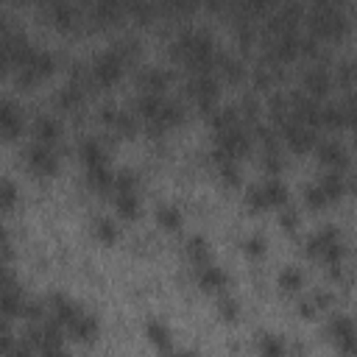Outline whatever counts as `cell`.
I'll use <instances>...</instances> for the list:
<instances>
[{
    "label": "cell",
    "instance_id": "2e32d148",
    "mask_svg": "<svg viewBox=\"0 0 357 357\" xmlns=\"http://www.w3.org/2000/svg\"><path fill=\"white\" fill-rule=\"evenodd\" d=\"M28 50H31L28 39H25L22 33H17V31L6 28V33H3V61H6V67H8V70H14V67L25 59V53H28Z\"/></svg>",
    "mask_w": 357,
    "mask_h": 357
},
{
    "label": "cell",
    "instance_id": "277c9868",
    "mask_svg": "<svg viewBox=\"0 0 357 357\" xmlns=\"http://www.w3.org/2000/svg\"><path fill=\"white\" fill-rule=\"evenodd\" d=\"M11 73H14V78H17L20 86H33V84H39L42 78H47V75L53 73V56H50L47 50L31 47V50L25 53V59H22Z\"/></svg>",
    "mask_w": 357,
    "mask_h": 357
},
{
    "label": "cell",
    "instance_id": "ac0fdd59",
    "mask_svg": "<svg viewBox=\"0 0 357 357\" xmlns=\"http://www.w3.org/2000/svg\"><path fill=\"white\" fill-rule=\"evenodd\" d=\"M318 159H321L326 167H332V170H343V167L349 165L346 148H343L340 142H335V139H326V142L318 145Z\"/></svg>",
    "mask_w": 357,
    "mask_h": 357
},
{
    "label": "cell",
    "instance_id": "60d3db41",
    "mask_svg": "<svg viewBox=\"0 0 357 357\" xmlns=\"http://www.w3.org/2000/svg\"><path fill=\"white\" fill-rule=\"evenodd\" d=\"M343 109H346V120H349L351 126H357V92L343 103Z\"/></svg>",
    "mask_w": 357,
    "mask_h": 357
},
{
    "label": "cell",
    "instance_id": "83f0119b",
    "mask_svg": "<svg viewBox=\"0 0 357 357\" xmlns=\"http://www.w3.org/2000/svg\"><path fill=\"white\" fill-rule=\"evenodd\" d=\"M128 17H134L137 22H151V17L156 14V3L153 0H126Z\"/></svg>",
    "mask_w": 357,
    "mask_h": 357
},
{
    "label": "cell",
    "instance_id": "7c38bea8",
    "mask_svg": "<svg viewBox=\"0 0 357 357\" xmlns=\"http://www.w3.org/2000/svg\"><path fill=\"white\" fill-rule=\"evenodd\" d=\"M25 165H28V170L31 173H36V176H50L53 170H56V153H53V148L47 145V142H33L28 151H25Z\"/></svg>",
    "mask_w": 357,
    "mask_h": 357
},
{
    "label": "cell",
    "instance_id": "ba28073f",
    "mask_svg": "<svg viewBox=\"0 0 357 357\" xmlns=\"http://www.w3.org/2000/svg\"><path fill=\"white\" fill-rule=\"evenodd\" d=\"M287 204V190L276 178H265L248 190V206L251 209H268V206H284Z\"/></svg>",
    "mask_w": 357,
    "mask_h": 357
},
{
    "label": "cell",
    "instance_id": "3957f363",
    "mask_svg": "<svg viewBox=\"0 0 357 357\" xmlns=\"http://www.w3.org/2000/svg\"><path fill=\"white\" fill-rule=\"evenodd\" d=\"M349 31V22L340 8L329 6H312L310 11V33L315 39H340Z\"/></svg>",
    "mask_w": 357,
    "mask_h": 357
},
{
    "label": "cell",
    "instance_id": "e0dca14e",
    "mask_svg": "<svg viewBox=\"0 0 357 357\" xmlns=\"http://www.w3.org/2000/svg\"><path fill=\"white\" fill-rule=\"evenodd\" d=\"M301 84H304V92H307V95L318 98V95H326V92L332 89V75H329V70H324V67H310V70L301 75Z\"/></svg>",
    "mask_w": 357,
    "mask_h": 357
},
{
    "label": "cell",
    "instance_id": "7402d4cb",
    "mask_svg": "<svg viewBox=\"0 0 357 357\" xmlns=\"http://www.w3.org/2000/svg\"><path fill=\"white\" fill-rule=\"evenodd\" d=\"M167 84H170V73L162 67H148L139 73V86L145 92H165Z\"/></svg>",
    "mask_w": 357,
    "mask_h": 357
},
{
    "label": "cell",
    "instance_id": "5b68a950",
    "mask_svg": "<svg viewBox=\"0 0 357 357\" xmlns=\"http://www.w3.org/2000/svg\"><path fill=\"white\" fill-rule=\"evenodd\" d=\"M307 254L324 259L329 268H337V262L343 259V240H340V231L332 229V226L318 229V231L310 234V240H307Z\"/></svg>",
    "mask_w": 357,
    "mask_h": 357
},
{
    "label": "cell",
    "instance_id": "5bb4252c",
    "mask_svg": "<svg viewBox=\"0 0 357 357\" xmlns=\"http://www.w3.org/2000/svg\"><path fill=\"white\" fill-rule=\"evenodd\" d=\"M45 11H47V20L59 31H73L75 22H78V11H75L73 0H47L45 3Z\"/></svg>",
    "mask_w": 357,
    "mask_h": 357
},
{
    "label": "cell",
    "instance_id": "30bf717a",
    "mask_svg": "<svg viewBox=\"0 0 357 357\" xmlns=\"http://www.w3.org/2000/svg\"><path fill=\"white\" fill-rule=\"evenodd\" d=\"M248 145H251V139H248V131H245V126H240V123H234V126H229V128H220L218 131V148L215 151H220V153H226V156H243L245 151H248Z\"/></svg>",
    "mask_w": 357,
    "mask_h": 357
},
{
    "label": "cell",
    "instance_id": "836d02e7",
    "mask_svg": "<svg viewBox=\"0 0 357 357\" xmlns=\"http://www.w3.org/2000/svg\"><path fill=\"white\" fill-rule=\"evenodd\" d=\"M301 273H298V268H284L282 273H279V284H282V290H290V293H296V290H301Z\"/></svg>",
    "mask_w": 357,
    "mask_h": 357
},
{
    "label": "cell",
    "instance_id": "1f68e13d",
    "mask_svg": "<svg viewBox=\"0 0 357 357\" xmlns=\"http://www.w3.org/2000/svg\"><path fill=\"white\" fill-rule=\"evenodd\" d=\"M187 254H190V259H192L195 265L209 262V245H206V240H204V237H192V240L187 243Z\"/></svg>",
    "mask_w": 357,
    "mask_h": 357
},
{
    "label": "cell",
    "instance_id": "ffe728a7",
    "mask_svg": "<svg viewBox=\"0 0 357 357\" xmlns=\"http://www.w3.org/2000/svg\"><path fill=\"white\" fill-rule=\"evenodd\" d=\"M0 126H3L6 139H14L22 131V114L11 100H3V106H0Z\"/></svg>",
    "mask_w": 357,
    "mask_h": 357
},
{
    "label": "cell",
    "instance_id": "b9f144b4",
    "mask_svg": "<svg viewBox=\"0 0 357 357\" xmlns=\"http://www.w3.org/2000/svg\"><path fill=\"white\" fill-rule=\"evenodd\" d=\"M220 315L229 318V321H234L237 318V304L231 298H220Z\"/></svg>",
    "mask_w": 357,
    "mask_h": 357
},
{
    "label": "cell",
    "instance_id": "4dcf8cb0",
    "mask_svg": "<svg viewBox=\"0 0 357 357\" xmlns=\"http://www.w3.org/2000/svg\"><path fill=\"white\" fill-rule=\"evenodd\" d=\"M145 332H148V340L156 346V349H170V335H167V329H165V324H159V321H148V326H145Z\"/></svg>",
    "mask_w": 357,
    "mask_h": 357
},
{
    "label": "cell",
    "instance_id": "484cf974",
    "mask_svg": "<svg viewBox=\"0 0 357 357\" xmlns=\"http://www.w3.org/2000/svg\"><path fill=\"white\" fill-rule=\"evenodd\" d=\"M56 103H59L61 109H67V112L78 109V106L84 103V86H81V84H64V86L59 89V95H56Z\"/></svg>",
    "mask_w": 357,
    "mask_h": 357
},
{
    "label": "cell",
    "instance_id": "9a60e30c",
    "mask_svg": "<svg viewBox=\"0 0 357 357\" xmlns=\"http://www.w3.org/2000/svg\"><path fill=\"white\" fill-rule=\"evenodd\" d=\"M89 11H92V20L100 25H114L123 17H128L126 0H89Z\"/></svg>",
    "mask_w": 357,
    "mask_h": 357
},
{
    "label": "cell",
    "instance_id": "d6986e66",
    "mask_svg": "<svg viewBox=\"0 0 357 357\" xmlns=\"http://www.w3.org/2000/svg\"><path fill=\"white\" fill-rule=\"evenodd\" d=\"M25 304L28 301L22 298L20 284L11 276H6V287H3V312H6V318H14V315L25 312Z\"/></svg>",
    "mask_w": 357,
    "mask_h": 357
},
{
    "label": "cell",
    "instance_id": "d6a6232c",
    "mask_svg": "<svg viewBox=\"0 0 357 357\" xmlns=\"http://www.w3.org/2000/svg\"><path fill=\"white\" fill-rule=\"evenodd\" d=\"M156 220L165 226V229H178L181 226V212L176 206H159L156 209Z\"/></svg>",
    "mask_w": 357,
    "mask_h": 357
},
{
    "label": "cell",
    "instance_id": "4fadbf2b",
    "mask_svg": "<svg viewBox=\"0 0 357 357\" xmlns=\"http://www.w3.org/2000/svg\"><path fill=\"white\" fill-rule=\"evenodd\" d=\"M64 332H70V337H75V340H81V343H89L95 335H98V321L86 312V310H81V307H75L73 310V315L64 321V326H61Z\"/></svg>",
    "mask_w": 357,
    "mask_h": 357
},
{
    "label": "cell",
    "instance_id": "4316f807",
    "mask_svg": "<svg viewBox=\"0 0 357 357\" xmlns=\"http://www.w3.org/2000/svg\"><path fill=\"white\" fill-rule=\"evenodd\" d=\"M318 187L326 192V198H329V201H337V198L346 192V181H343V176H340L337 170H332V173L321 176V178H318Z\"/></svg>",
    "mask_w": 357,
    "mask_h": 357
},
{
    "label": "cell",
    "instance_id": "8fae6325",
    "mask_svg": "<svg viewBox=\"0 0 357 357\" xmlns=\"http://www.w3.org/2000/svg\"><path fill=\"white\" fill-rule=\"evenodd\" d=\"M329 337H332V343H335L340 351L357 354V324H354L351 318H343V315L332 318V321H329Z\"/></svg>",
    "mask_w": 357,
    "mask_h": 357
},
{
    "label": "cell",
    "instance_id": "7bdbcfd3",
    "mask_svg": "<svg viewBox=\"0 0 357 357\" xmlns=\"http://www.w3.org/2000/svg\"><path fill=\"white\" fill-rule=\"evenodd\" d=\"M296 220H298V215H296L293 209H287V206H284V209H282V226H284V229H293V226H296Z\"/></svg>",
    "mask_w": 357,
    "mask_h": 357
},
{
    "label": "cell",
    "instance_id": "7a4b0ae2",
    "mask_svg": "<svg viewBox=\"0 0 357 357\" xmlns=\"http://www.w3.org/2000/svg\"><path fill=\"white\" fill-rule=\"evenodd\" d=\"M137 114L148 123L151 131H165L181 123V106L165 98V92H142L137 98Z\"/></svg>",
    "mask_w": 357,
    "mask_h": 357
},
{
    "label": "cell",
    "instance_id": "74e56055",
    "mask_svg": "<svg viewBox=\"0 0 357 357\" xmlns=\"http://www.w3.org/2000/svg\"><path fill=\"white\" fill-rule=\"evenodd\" d=\"M259 351H262V354H284V343H279L273 335H262Z\"/></svg>",
    "mask_w": 357,
    "mask_h": 357
},
{
    "label": "cell",
    "instance_id": "f1b7e54d",
    "mask_svg": "<svg viewBox=\"0 0 357 357\" xmlns=\"http://www.w3.org/2000/svg\"><path fill=\"white\" fill-rule=\"evenodd\" d=\"M343 123H349V120H346V109H343V106H337V103L321 106V126H326V128H340Z\"/></svg>",
    "mask_w": 357,
    "mask_h": 357
},
{
    "label": "cell",
    "instance_id": "d590c367",
    "mask_svg": "<svg viewBox=\"0 0 357 357\" xmlns=\"http://www.w3.org/2000/svg\"><path fill=\"white\" fill-rule=\"evenodd\" d=\"M95 234H98L100 240L112 243V240H114V234H117V229H114V223H112L109 218H98V220H95Z\"/></svg>",
    "mask_w": 357,
    "mask_h": 357
},
{
    "label": "cell",
    "instance_id": "d4e9b609",
    "mask_svg": "<svg viewBox=\"0 0 357 357\" xmlns=\"http://www.w3.org/2000/svg\"><path fill=\"white\" fill-rule=\"evenodd\" d=\"M114 209H117L120 218H137V212H139L137 190H120V192H114Z\"/></svg>",
    "mask_w": 357,
    "mask_h": 357
},
{
    "label": "cell",
    "instance_id": "8992f818",
    "mask_svg": "<svg viewBox=\"0 0 357 357\" xmlns=\"http://www.w3.org/2000/svg\"><path fill=\"white\" fill-rule=\"evenodd\" d=\"M123 67H126V59L112 47V50H103L100 56H95V61L89 64V78L98 86H112L120 81Z\"/></svg>",
    "mask_w": 357,
    "mask_h": 357
},
{
    "label": "cell",
    "instance_id": "f546056e",
    "mask_svg": "<svg viewBox=\"0 0 357 357\" xmlns=\"http://www.w3.org/2000/svg\"><path fill=\"white\" fill-rule=\"evenodd\" d=\"M218 70H220V75L226 78V81H240L243 78V73H245V67L237 61V59H231V56H218Z\"/></svg>",
    "mask_w": 357,
    "mask_h": 357
},
{
    "label": "cell",
    "instance_id": "f35d334b",
    "mask_svg": "<svg viewBox=\"0 0 357 357\" xmlns=\"http://www.w3.org/2000/svg\"><path fill=\"white\" fill-rule=\"evenodd\" d=\"M243 248H245V254L259 257V254L265 251V240H262V237H257V234H254V237H245V240H243Z\"/></svg>",
    "mask_w": 357,
    "mask_h": 357
},
{
    "label": "cell",
    "instance_id": "6da1fadb",
    "mask_svg": "<svg viewBox=\"0 0 357 357\" xmlns=\"http://www.w3.org/2000/svg\"><path fill=\"white\" fill-rule=\"evenodd\" d=\"M173 56L181 59L192 73L212 70V64L218 61L215 45H212L209 33H204V31H184V33L173 42Z\"/></svg>",
    "mask_w": 357,
    "mask_h": 357
},
{
    "label": "cell",
    "instance_id": "e575fe53",
    "mask_svg": "<svg viewBox=\"0 0 357 357\" xmlns=\"http://www.w3.org/2000/svg\"><path fill=\"white\" fill-rule=\"evenodd\" d=\"M304 201H307V206H312V209H321V206L332 204V201L326 198V192H324V190L318 187V181L307 187V192H304Z\"/></svg>",
    "mask_w": 357,
    "mask_h": 357
},
{
    "label": "cell",
    "instance_id": "44dd1931",
    "mask_svg": "<svg viewBox=\"0 0 357 357\" xmlns=\"http://www.w3.org/2000/svg\"><path fill=\"white\" fill-rule=\"evenodd\" d=\"M198 268V284L204 287V290H212V293H218V290H223L226 287V273L220 271V268H215L212 262H204V265H195Z\"/></svg>",
    "mask_w": 357,
    "mask_h": 357
},
{
    "label": "cell",
    "instance_id": "8d00e7d4",
    "mask_svg": "<svg viewBox=\"0 0 357 357\" xmlns=\"http://www.w3.org/2000/svg\"><path fill=\"white\" fill-rule=\"evenodd\" d=\"M337 81L346 84V86H351L357 81V61H343L337 67Z\"/></svg>",
    "mask_w": 357,
    "mask_h": 357
},
{
    "label": "cell",
    "instance_id": "cb8c5ba5",
    "mask_svg": "<svg viewBox=\"0 0 357 357\" xmlns=\"http://www.w3.org/2000/svg\"><path fill=\"white\" fill-rule=\"evenodd\" d=\"M59 134H61V126L53 120V117H47V114H39L36 120H33V137L39 139V142H53V139H59Z\"/></svg>",
    "mask_w": 357,
    "mask_h": 357
},
{
    "label": "cell",
    "instance_id": "603a6c76",
    "mask_svg": "<svg viewBox=\"0 0 357 357\" xmlns=\"http://www.w3.org/2000/svg\"><path fill=\"white\" fill-rule=\"evenodd\" d=\"M78 156H81L84 167H92V165H106V151H103V145H100L95 137L81 139V145H78Z\"/></svg>",
    "mask_w": 357,
    "mask_h": 357
},
{
    "label": "cell",
    "instance_id": "52a82bcc",
    "mask_svg": "<svg viewBox=\"0 0 357 357\" xmlns=\"http://www.w3.org/2000/svg\"><path fill=\"white\" fill-rule=\"evenodd\" d=\"M187 95L195 100L198 109L212 112L215 109V100H218V78L209 70L192 73V78L187 81Z\"/></svg>",
    "mask_w": 357,
    "mask_h": 357
},
{
    "label": "cell",
    "instance_id": "ab89813d",
    "mask_svg": "<svg viewBox=\"0 0 357 357\" xmlns=\"http://www.w3.org/2000/svg\"><path fill=\"white\" fill-rule=\"evenodd\" d=\"M0 192H3V206H6V209H11V206H14V201H17V190H14V184H11L8 178H3Z\"/></svg>",
    "mask_w": 357,
    "mask_h": 357
},
{
    "label": "cell",
    "instance_id": "9c48e42d",
    "mask_svg": "<svg viewBox=\"0 0 357 357\" xmlns=\"http://www.w3.org/2000/svg\"><path fill=\"white\" fill-rule=\"evenodd\" d=\"M282 134H284V142H287V148L290 151H296V153H307V151H312V145H315V128L312 126H307V123H301V120H287L284 126H282Z\"/></svg>",
    "mask_w": 357,
    "mask_h": 357
}]
</instances>
